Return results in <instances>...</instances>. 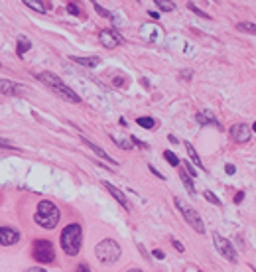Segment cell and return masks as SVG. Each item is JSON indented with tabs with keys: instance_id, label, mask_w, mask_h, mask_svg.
Returning <instances> with one entry per match:
<instances>
[{
	"instance_id": "6da1fadb",
	"label": "cell",
	"mask_w": 256,
	"mask_h": 272,
	"mask_svg": "<svg viewBox=\"0 0 256 272\" xmlns=\"http://www.w3.org/2000/svg\"><path fill=\"white\" fill-rule=\"evenodd\" d=\"M38 79L44 85L50 87L51 93H55L59 99H63L65 103H73V104L81 103V97H79L71 87H67L55 73H51V71H41V73H38Z\"/></svg>"
},
{
	"instance_id": "7a4b0ae2",
	"label": "cell",
	"mask_w": 256,
	"mask_h": 272,
	"mask_svg": "<svg viewBox=\"0 0 256 272\" xmlns=\"http://www.w3.org/2000/svg\"><path fill=\"white\" fill-rule=\"evenodd\" d=\"M59 217H61V213H59V209L57 205L50 201V199H41L38 203V209H36V213H34V221H36V225L41 227V229H55L57 227V223H59Z\"/></svg>"
},
{
	"instance_id": "3957f363",
	"label": "cell",
	"mask_w": 256,
	"mask_h": 272,
	"mask_svg": "<svg viewBox=\"0 0 256 272\" xmlns=\"http://www.w3.org/2000/svg\"><path fill=\"white\" fill-rule=\"evenodd\" d=\"M61 248L67 257H77L83 245V229L79 223H69L61 231Z\"/></svg>"
},
{
	"instance_id": "277c9868",
	"label": "cell",
	"mask_w": 256,
	"mask_h": 272,
	"mask_svg": "<svg viewBox=\"0 0 256 272\" xmlns=\"http://www.w3.org/2000/svg\"><path fill=\"white\" fill-rule=\"evenodd\" d=\"M95 255H97V259L101 260L102 264H113V262L120 259L122 248H120V245L116 243L115 239H102L101 243L95 246Z\"/></svg>"
},
{
	"instance_id": "5b68a950",
	"label": "cell",
	"mask_w": 256,
	"mask_h": 272,
	"mask_svg": "<svg viewBox=\"0 0 256 272\" xmlns=\"http://www.w3.org/2000/svg\"><path fill=\"white\" fill-rule=\"evenodd\" d=\"M32 257L38 260L39 264L53 262L55 260V248H53L50 239H36L32 245Z\"/></svg>"
},
{
	"instance_id": "8992f818",
	"label": "cell",
	"mask_w": 256,
	"mask_h": 272,
	"mask_svg": "<svg viewBox=\"0 0 256 272\" xmlns=\"http://www.w3.org/2000/svg\"><path fill=\"white\" fill-rule=\"evenodd\" d=\"M174 201H176V207L179 209L181 217H183V219L191 225L193 231H197V233L203 235L205 233V223H203V219H201V215H199V213H197V211H195L191 205H185V203H183L179 197H176Z\"/></svg>"
},
{
	"instance_id": "52a82bcc",
	"label": "cell",
	"mask_w": 256,
	"mask_h": 272,
	"mask_svg": "<svg viewBox=\"0 0 256 272\" xmlns=\"http://www.w3.org/2000/svg\"><path fill=\"white\" fill-rule=\"evenodd\" d=\"M213 243H215V248H217L219 255L223 259H227L229 262H237V250H234V246H232L229 239H225L223 235L219 233H213Z\"/></svg>"
},
{
	"instance_id": "ba28073f",
	"label": "cell",
	"mask_w": 256,
	"mask_h": 272,
	"mask_svg": "<svg viewBox=\"0 0 256 272\" xmlns=\"http://www.w3.org/2000/svg\"><path fill=\"white\" fill-rule=\"evenodd\" d=\"M229 134L237 144H246L250 142V138H252V127H248L244 122H239V124H232L230 127Z\"/></svg>"
},
{
	"instance_id": "9c48e42d",
	"label": "cell",
	"mask_w": 256,
	"mask_h": 272,
	"mask_svg": "<svg viewBox=\"0 0 256 272\" xmlns=\"http://www.w3.org/2000/svg\"><path fill=\"white\" fill-rule=\"evenodd\" d=\"M99 41H101L102 48L115 50V48H118V46L122 44V38L118 36V32L109 28V30H101V32H99Z\"/></svg>"
},
{
	"instance_id": "30bf717a",
	"label": "cell",
	"mask_w": 256,
	"mask_h": 272,
	"mask_svg": "<svg viewBox=\"0 0 256 272\" xmlns=\"http://www.w3.org/2000/svg\"><path fill=\"white\" fill-rule=\"evenodd\" d=\"M102 187H104V190H106V192H109V194L113 195V197H115L116 201H118V203H120V205H122V207L126 209V211H132V203H130V201H128L126 194H124V192H122V190H118V187H116V185H113V183H111V181H106V180H102Z\"/></svg>"
},
{
	"instance_id": "8fae6325",
	"label": "cell",
	"mask_w": 256,
	"mask_h": 272,
	"mask_svg": "<svg viewBox=\"0 0 256 272\" xmlns=\"http://www.w3.org/2000/svg\"><path fill=\"white\" fill-rule=\"evenodd\" d=\"M0 93L6 97H16V95H24L26 87L18 85L16 81H10V79H0Z\"/></svg>"
},
{
	"instance_id": "7c38bea8",
	"label": "cell",
	"mask_w": 256,
	"mask_h": 272,
	"mask_svg": "<svg viewBox=\"0 0 256 272\" xmlns=\"http://www.w3.org/2000/svg\"><path fill=\"white\" fill-rule=\"evenodd\" d=\"M20 241V233L12 227H0V245L12 246Z\"/></svg>"
},
{
	"instance_id": "4fadbf2b",
	"label": "cell",
	"mask_w": 256,
	"mask_h": 272,
	"mask_svg": "<svg viewBox=\"0 0 256 272\" xmlns=\"http://www.w3.org/2000/svg\"><path fill=\"white\" fill-rule=\"evenodd\" d=\"M195 120H197V124H201V127H209V124H213V127L221 129V122H219L217 117H215L211 111H199V113L195 115Z\"/></svg>"
},
{
	"instance_id": "5bb4252c",
	"label": "cell",
	"mask_w": 256,
	"mask_h": 272,
	"mask_svg": "<svg viewBox=\"0 0 256 272\" xmlns=\"http://www.w3.org/2000/svg\"><path fill=\"white\" fill-rule=\"evenodd\" d=\"M69 59L73 61V64H79L83 65V67H97V65L101 64V57L99 55H91V57H79V55H69Z\"/></svg>"
},
{
	"instance_id": "9a60e30c",
	"label": "cell",
	"mask_w": 256,
	"mask_h": 272,
	"mask_svg": "<svg viewBox=\"0 0 256 272\" xmlns=\"http://www.w3.org/2000/svg\"><path fill=\"white\" fill-rule=\"evenodd\" d=\"M81 140H83V142L87 144V146H89L91 150H93V152H95V154L97 156H101L102 160H106V162H111V164H113V166H118V162H116L115 158H113V156L111 154H106V150H102L101 146H97V144L95 142H91V140H87V138H81Z\"/></svg>"
},
{
	"instance_id": "2e32d148",
	"label": "cell",
	"mask_w": 256,
	"mask_h": 272,
	"mask_svg": "<svg viewBox=\"0 0 256 272\" xmlns=\"http://www.w3.org/2000/svg\"><path fill=\"white\" fill-rule=\"evenodd\" d=\"M30 48H32V41L26 36H18V39H16V53H18V57H24L26 52H30Z\"/></svg>"
},
{
	"instance_id": "e0dca14e",
	"label": "cell",
	"mask_w": 256,
	"mask_h": 272,
	"mask_svg": "<svg viewBox=\"0 0 256 272\" xmlns=\"http://www.w3.org/2000/svg\"><path fill=\"white\" fill-rule=\"evenodd\" d=\"M179 178H181V183L185 185V190L189 192V195H197V192H195V185H193V178L185 172V170H181L179 172Z\"/></svg>"
},
{
	"instance_id": "ac0fdd59",
	"label": "cell",
	"mask_w": 256,
	"mask_h": 272,
	"mask_svg": "<svg viewBox=\"0 0 256 272\" xmlns=\"http://www.w3.org/2000/svg\"><path fill=\"white\" fill-rule=\"evenodd\" d=\"M28 8H32L34 12H38V14H46L48 12V6L44 4V0H22Z\"/></svg>"
},
{
	"instance_id": "d6986e66",
	"label": "cell",
	"mask_w": 256,
	"mask_h": 272,
	"mask_svg": "<svg viewBox=\"0 0 256 272\" xmlns=\"http://www.w3.org/2000/svg\"><path fill=\"white\" fill-rule=\"evenodd\" d=\"M185 150H187V154H189V158H191V162L197 166V168H201V170H205V166H203V162H201V158H199V154L195 152V148H193L191 144L189 142H185Z\"/></svg>"
},
{
	"instance_id": "ffe728a7",
	"label": "cell",
	"mask_w": 256,
	"mask_h": 272,
	"mask_svg": "<svg viewBox=\"0 0 256 272\" xmlns=\"http://www.w3.org/2000/svg\"><path fill=\"white\" fill-rule=\"evenodd\" d=\"M136 122H138V127H142V129H146V130H154L156 129V124H158L152 117H138L136 118Z\"/></svg>"
},
{
	"instance_id": "44dd1931",
	"label": "cell",
	"mask_w": 256,
	"mask_h": 272,
	"mask_svg": "<svg viewBox=\"0 0 256 272\" xmlns=\"http://www.w3.org/2000/svg\"><path fill=\"white\" fill-rule=\"evenodd\" d=\"M154 4L162 10V12H174L176 10V4L172 0H154Z\"/></svg>"
},
{
	"instance_id": "7402d4cb",
	"label": "cell",
	"mask_w": 256,
	"mask_h": 272,
	"mask_svg": "<svg viewBox=\"0 0 256 272\" xmlns=\"http://www.w3.org/2000/svg\"><path fill=\"white\" fill-rule=\"evenodd\" d=\"M237 30H239V32H246V34H256L254 22H239V24H237Z\"/></svg>"
},
{
	"instance_id": "603a6c76",
	"label": "cell",
	"mask_w": 256,
	"mask_h": 272,
	"mask_svg": "<svg viewBox=\"0 0 256 272\" xmlns=\"http://www.w3.org/2000/svg\"><path fill=\"white\" fill-rule=\"evenodd\" d=\"M91 4L95 6V10H97V14H99V16H102V18H109V20H113V18H115V16L109 12V10H104V8H102L97 0H91Z\"/></svg>"
},
{
	"instance_id": "cb8c5ba5",
	"label": "cell",
	"mask_w": 256,
	"mask_h": 272,
	"mask_svg": "<svg viewBox=\"0 0 256 272\" xmlns=\"http://www.w3.org/2000/svg\"><path fill=\"white\" fill-rule=\"evenodd\" d=\"M164 158H166V162L169 164V166H174V168H178V166H179V158L174 154V152L166 150V152H164Z\"/></svg>"
},
{
	"instance_id": "d4e9b609",
	"label": "cell",
	"mask_w": 256,
	"mask_h": 272,
	"mask_svg": "<svg viewBox=\"0 0 256 272\" xmlns=\"http://www.w3.org/2000/svg\"><path fill=\"white\" fill-rule=\"evenodd\" d=\"M203 197L209 201V203H213V205H221V199H219L217 195L213 194V192H209V190H205L203 192Z\"/></svg>"
},
{
	"instance_id": "484cf974",
	"label": "cell",
	"mask_w": 256,
	"mask_h": 272,
	"mask_svg": "<svg viewBox=\"0 0 256 272\" xmlns=\"http://www.w3.org/2000/svg\"><path fill=\"white\" fill-rule=\"evenodd\" d=\"M187 8H189V10H191V12H195V14H197V16H201V18H207V20H209V18H211V16H209V14H207V12H203V10H201V8H197V6H195V4H193V2H189V4H187Z\"/></svg>"
},
{
	"instance_id": "4316f807",
	"label": "cell",
	"mask_w": 256,
	"mask_h": 272,
	"mask_svg": "<svg viewBox=\"0 0 256 272\" xmlns=\"http://www.w3.org/2000/svg\"><path fill=\"white\" fill-rule=\"evenodd\" d=\"M113 142L118 146V148H124V150H130L132 148V144L126 142V140H120V138H116V136H113Z\"/></svg>"
},
{
	"instance_id": "83f0119b",
	"label": "cell",
	"mask_w": 256,
	"mask_h": 272,
	"mask_svg": "<svg viewBox=\"0 0 256 272\" xmlns=\"http://www.w3.org/2000/svg\"><path fill=\"white\" fill-rule=\"evenodd\" d=\"M0 148H6V150H18V146H14L10 140H6V138H2V136H0Z\"/></svg>"
},
{
	"instance_id": "f1b7e54d",
	"label": "cell",
	"mask_w": 256,
	"mask_h": 272,
	"mask_svg": "<svg viewBox=\"0 0 256 272\" xmlns=\"http://www.w3.org/2000/svg\"><path fill=\"white\" fill-rule=\"evenodd\" d=\"M191 77H193L191 69H185V71H181V73H179V79H183V81H189Z\"/></svg>"
},
{
	"instance_id": "f546056e",
	"label": "cell",
	"mask_w": 256,
	"mask_h": 272,
	"mask_svg": "<svg viewBox=\"0 0 256 272\" xmlns=\"http://www.w3.org/2000/svg\"><path fill=\"white\" fill-rule=\"evenodd\" d=\"M67 12L69 14H81V10H79V6H77V4H67Z\"/></svg>"
},
{
	"instance_id": "4dcf8cb0",
	"label": "cell",
	"mask_w": 256,
	"mask_h": 272,
	"mask_svg": "<svg viewBox=\"0 0 256 272\" xmlns=\"http://www.w3.org/2000/svg\"><path fill=\"white\" fill-rule=\"evenodd\" d=\"M185 172H187V174H189L191 178H195V176H197V172L193 170V166H191V164H189V162H185Z\"/></svg>"
},
{
	"instance_id": "1f68e13d",
	"label": "cell",
	"mask_w": 256,
	"mask_h": 272,
	"mask_svg": "<svg viewBox=\"0 0 256 272\" xmlns=\"http://www.w3.org/2000/svg\"><path fill=\"white\" fill-rule=\"evenodd\" d=\"M148 168H150V172H152V174H154V176H156V178H160V180H166V178H164V174H162V172H158V170L154 168L152 164H150Z\"/></svg>"
},
{
	"instance_id": "d6a6232c",
	"label": "cell",
	"mask_w": 256,
	"mask_h": 272,
	"mask_svg": "<svg viewBox=\"0 0 256 272\" xmlns=\"http://www.w3.org/2000/svg\"><path fill=\"white\" fill-rule=\"evenodd\" d=\"M130 140H132V144H136V146H140V148H148V144L142 142V140H138L136 136H130Z\"/></svg>"
},
{
	"instance_id": "836d02e7",
	"label": "cell",
	"mask_w": 256,
	"mask_h": 272,
	"mask_svg": "<svg viewBox=\"0 0 256 272\" xmlns=\"http://www.w3.org/2000/svg\"><path fill=\"white\" fill-rule=\"evenodd\" d=\"M154 257H156V259H158V260H164V259H166L164 250H160V248H156V250H154Z\"/></svg>"
},
{
	"instance_id": "e575fe53",
	"label": "cell",
	"mask_w": 256,
	"mask_h": 272,
	"mask_svg": "<svg viewBox=\"0 0 256 272\" xmlns=\"http://www.w3.org/2000/svg\"><path fill=\"white\" fill-rule=\"evenodd\" d=\"M75 272H91V268L87 266V264H85V262H81V264H79V266L75 268Z\"/></svg>"
},
{
	"instance_id": "d590c367",
	"label": "cell",
	"mask_w": 256,
	"mask_h": 272,
	"mask_svg": "<svg viewBox=\"0 0 256 272\" xmlns=\"http://www.w3.org/2000/svg\"><path fill=\"white\" fill-rule=\"evenodd\" d=\"M172 245L176 246V250H179V253H183V245L179 243L178 239H172Z\"/></svg>"
},
{
	"instance_id": "8d00e7d4",
	"label": "cell",
	"mask_w": 256,
	"mask_h": 272,
	"mask_svg": "<svg viewBox=\"0 0 256 272\" xmlns=\"http://www.w3.org/2000/svg\"><path fill=\"white\" fill-rule=\"evenodd\" d=\"M225 172H227V174H229V176H232V174H234V172H237V168H234V166H232V164H227V166H225Z\"/></svg>"
},
{
	"instance_id": "74e56055",
	"label": "cell",
	"mask_w": 256,
	"mask_h": 272,
	"mask_svg": "<svg viewBox=\"0 0 256 272\" xmlns=\"http://www.w3.org/2000/svg\"><path fill=\"white\" fill-rule=\"evenodd\" d=\"M26 272H48L44 266H32V268H28Z\"/></svg>"
},
{
	"instance_id": "f35d334b",
	"label": "cell",
	"mask_w": 256,
	"mask_h": 272,
	"mask_svg": "<svg viewBox=\"0 0 256 272\" xmlns=\"http://www.w3.org/2000/svg\"><path fill=\"white\" fill-rule=\"evenodd\" d=\"M243 199H244V192H239V194H237V197H234V201H237V203H241Z\"/></svg>"
},
{
	"instance_id": "ab89813d",
	"label": "cell",
	"mask_w": 256,
	"mask_h": 272,
	"mask_svg": "<svg viewBox=\"0 0 256 272\" xmlns=\"http://www.w3.org/2000/svg\"><path fill=\"white\" fill-rule=\"evenodd\" d=\"M148 16H150L152 20H158V18H160V12H154V10H150V12H148Z\"/></svg>"
},
{
	"instance_id": "60d3db41",
	"label": "cell",
	"mask_w": 256,
	"mask_h": 272,
	"mask_svg": "<svg viewBox=\"0 0 256 272\" xmlns=\"http://www.w3.org/2000/svg\"><path fill=\"white\" fill-rule=\"evenodd\" d=\"M167 140H169V142H174V144H178V138H176L174 134H169V136H167Z\"/></svg>"
},
{
	"instance_id": "b9f144b4",
	"label": "cell",
	"mask_w": 256,
	"mask_h": 272,
	"mask_svg": "<svg viewBox=\"0 0 256 272\" xmlns=\"http://www.w3.org/2000/svg\"><path fill=\"white\" fill-rule=\"evenodd\" d=\"M128 272H142V270H138V268H132V270H128Z\"/></svg>"
},
{
	"instance_id": "7bdbcfd3",
	"label": "cell",
	"mask_w": 256,
	"mask_h": 272,
	"mask_svg": "<svg viewBox=\"0 0 256 272\" xmlns=\"http://www.w3.org/2000/svg\"><path fill=\"white\" fill-rule=\"evenodd\" d=\"M0 67H2V64H0Z\"/></svg>"
}]
</instances>
